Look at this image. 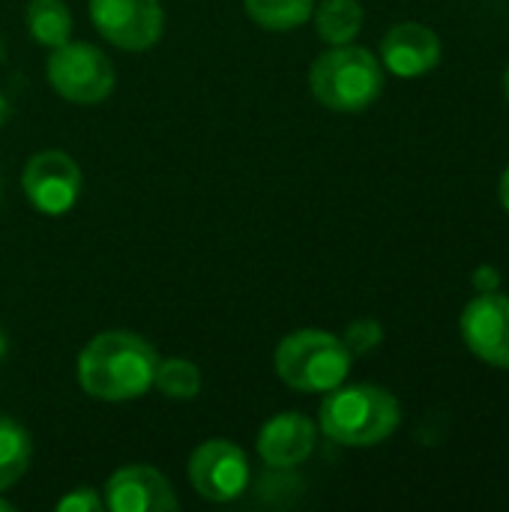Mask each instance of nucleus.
<instances>
[{"mask_svg":"<svg viewBox=\"0 0 509 512\" xmlns=\"http://www.w3.org/2000/svg\"><path fill=\"white\" fill-rule=\"evenodd\" d=\"M156 348L129 330H108L93 336L78 354V384L90 399L99 402H132L141 399L156 378Z\"/></svg>","mask_w":509,"mask_h":512,"instance_id":"nucleus-1","label":"nucleus"},{"mask_svg":"<svg viewBox=\"0 0 509 512\" xmlns=\"http://www.w3.org/2000/svg\"><path fill=\"white\" fill-rule=\"evenodd\" d=\"M399 420L396 396L372 384H339L318 411L321 432L342 447H375L399 429Z\"/></svg>","mask_w":509,"mask_h":512,"instance_id":"nucleus-2","label":"nucleus"},{"mask_svg":"<svg viewBox=\"0 0 509 512\" xmlns=\"http://www.w3.org/2000/svg\"><path fill=\"white\" fill-rule=\"evenodd\" d=\"M384 87V72L381 63L375 60L372 51L357 48V45H333L324 51L312 69H309V90L312 96L342 114L366 111Z\"/></svg>","mask_w":509,"mask_h":512,"instance_id":"nucleus-3","label":"nucleus"},{"mask_svg":"<svg viewBox=\"0 0 509 512\" xmlns=\"http://www.w3.org/2000/svg\"><path fill=\"white\" fill-rule=\"evenodd\" d=\"M351 351L324 330H297L276 345V375L297 393H330L351 372Z\"/></svg>","mask_w":509,"mask_h":512,"instance_id":"nucleus-4","label":"nucleus"},{"mask_svg":"<svg viewBox=\"0 0 509 512\" xmlns=\"http://www.w3.org/2000/svg\"><path fill=\"white\" fill-rule=\"evenodd\" d=\"M48 84L75 105H99L111 96L117 72L114 63L90 42H63L51 48L45 63Z\"/></svg>","mask_w":509,"mask_h":512,"instance_id":"nucleus-5","label":"nucleus"},{"mask_svg":"<svg viewBox=\"0 0 509 512\" xmlns=\"http://www.w3.org/2000/svg\"><path fill=\"white\" fill-rule=\"evenodd\" d=\"M186 474H189L192 489L204 501L231 504L249 486V459L237 444L225 438H213L195 447V453L189 456Z\"/></svg>","mask_w":509,"mask_h":512,"instance_id":"nucleus-6","label":"nucleus"},{"mask_svg":"<svg viewBox=\"0 0 509 512\" xmlns=\"http://www.w3.org/2000/svg\"><path fill=\"white\" fill-rule=\"evenodd\" d=\"M21 189L39 213L63 216L81 195V168L63 150H39L24 165Z\"/></svg>","mask_w":509,"mask_h":512,"instance_id":"nucleus-7","label":"nucleus"},{"mask_svg":"<svg viewBox=\"0 0 509 512\" xmlns=\"http://www.w3.org/2000/svg\"><path fill=\"white\" fill-rule=\"evenodd\" d=\"M93 27L123 51H147L159 42L165 12L159 0H90Z\"/></svg>","mask_w":509,"mask_h":512,"instance_id":"nucleus-8","label":"nucleus"},{"mask_svg":"<svg viewBox=\"0 0 509 512\" xmlns=\"http://www.w3.org/2000/svg\"><path fill=\"white\" fill-rule=\"evenodd\" d=\"M462 336L480 360L509 369V297L498 291L474 297L462 312Z\"/></svg>","mask_w":509,"mask_h":512,"instance_id":"nucleus-9","label":"nucleus"},{"mask_svg":"<svg viewBox=\"0 0 509 512\" xmlns=\"http://www.w3.org/2000/svg\"><path fill=\"white\" fill-rule=\"evenodd\" d=\"M105 507L111 512H171L180 501L171 483L150 465H126L105 483Z\"/></svg>","mask_w":509,"mask_h":512,"instance_id":"nucleus-10","label":"nucleus"},{"mask_svg":"<svg viewBox=\"0 0 509 512\" xmlns=\"http://www.w3.org/2000/svg\"><path fill=\"white\" fill-rule=\"evenodd\" d=\"M315 450V423L306 414L285 411L267 420L258 432V456L273 471L303 465Z\"/></svg>","mask_w":509,"mask_h":512,"instance_id":"nucleus-11","label":"nucleus"},{"mask_svg":"<svg viewBox=\"0 0 509 512\" xmlns=\"http://www.w3.org/2000/svg\"><path fill=\"white\" fill-rule=\"evenodd\" d=\"M381 60L399 78L426 75L441 60V39L435 30H429L423 24H414V21L396 24L381 39Z\"/></svg>","mask_w":509,"mask_h":512,"instance_id":"nucleus-12","label":"nucleus"},{"mask_svg":"<svg viewBox=\"0 0 509 512\" xmlns=\"http://www.w3.org/2000/svg\"><path fill=\"white\" fill-rule=\"evenodd\" d=\"M24 21H27L30 36L45 48H57L69 42L72 12L63 0H30L24 9Z\"/></svg>","mask_w":509,"mask_h":512,"instance_id":"nucleus-13","label":"nucleus"},{"mask_svg":"<svg viewBox=\"0 0 509 512\" xmlns=\"http://www.w3.org/2000/svg\"><path fill=\"white\" fill-rule=\"evenodd\" d=\"M30 435L27 429L12 420V417H0V492L12 489L30 468Z\"/></svg>","mask_w":509,"mask_h":512,"instance_id":"nucleus-14","label":"nucleus"},{"mask_svg":"<svg viewBox=\"0 0 509 512\" xmlns=\"http://www.w3.org/2000/svg\"><path fill=\"white\" fill-rule=\"evenodd\" d=\"M243 9L258 27L285 33L303 27L312 18L315 0H243Z\"/></svg>","mask_w":509,"mask_h":512,"instance_id":"nucleus-15","label":"nucleus"},{"mask_svg":"<svg viewBox=\"0 0 509 512\" xmlns=\"http://www.w3.org/2000/svg\"><path fill=\"white\" fill-rule=\"evenodd\" d=\"M312 15L327 45H348L363 27V6L357 0H324Z\"/></svg>","mask_w":509,"mask_h":512,"instance_id":"nucleus-16","label":"nucleus"},{"mask_svg":"<svg viewBox=\"0 0 509 512\" xmlns=\"http://www.w3.org/2000/svg\"><path fill=\"white\" fill-rule=\"evenodd\" d=\"M153 387H156L165 399L189 402V399H195V396L201 393V369H198L192 360H183V357L159 360Z\"/></svg>","mask_w":509,"mask_h":512,"instance_id":"nucleus-17","label":"nucleus"},{"mask_svg":"<svg viewBox=\"0 0 509 512\" xmlns=\"http://www.w3.org/2000/svg\"><path fill=\"white\" fill-rule=\"evenodd\" d=\"M342 342H345V348L351 351V357L372 354V351L384 342V327H381L375 318H357V321L348 324Z\"/></svg>","mask_w":509,"mask_h":512,"instance_id":"nucleus-18","label":"nucleus"},{"mask_svg":"<svg viewBox=\"0 0 509 512\" xmlns=\"http://www.w3.org/2000/svg\"><path fill=\"white\" fill-rule=\"evenodd\" d=\"M102 507H105V501L90 486H81V489H75V492H69V495H63L57 501V510L60 512H99Z\"/></svg>","mask_w":509,"mask_h":512,"instance_id":"nucleus-19","label":"nucleus"},{"mask_svg":"<svg viewBox=\"0 0 509 512\" xmlns=\"http://www.w3.org/2000/svg\"><path fill=\"white\" fill-rule=\"evenodd\" d=\"M474 288L480 291V294H489V291H498L501 288V273L495 270V267H489V264H483L477 273H474Z\"/></svg>","mask_w":509,"mask_h":512,"instance_id":"nucleus-20","label":"nucleus"},{"mask_svg":"<svg viewBox=\"0 0 509 512\" xmlns=\"http://www.w3.org/2000/svg\"><path fill=\"white\" fill-rule=\"evenodd\" d=\"M501 201H504V207L509 210V168L504 171V177H501Z\"/></svg>","mask_w":509,"mask_h":512,"instance_id":"nucleus-21","label":"nucleus"},{"mask_svg":"<svg viewBox=\"0 0 509 512\" xmlns=\"http://www.w3.org/2000/svg\"><path fill=\"white\" fill-rule=\"evenodd\" d=\"M15 510V504H12V501H6V498H3V492H0V512H12Z\"/></svg>","mask_w":509,"mask_h":512,"instance_id":"nucleus-22","label":"nucleus"},{"mask_svg":"<svg viewBox=\"0 0 509 512\" xmlns=\"http://www.w3.org/2000/svg\"><path fill=\"white\" fill-rule=\"evenodd\" d=\"M3 357H6V336H3V330H0V363H3Z\"/></svg>","mask_w":509,"mask_h":512,"instance_id":"nucleus-23","label":"nucleus"},{"mask_svg":"<svg viewBox=\"0 0 509 512\" xmlns=\"http://www.w3.org/2000/svg\"><path fill=\"white\" fill-rule=\"evenodd\" d=\"M504 87H507V99H509V69H507V75H504Z\"/></svg>","mask_w":509,"mask_h":512,"instance_id":"nucleus-24","label":"nucleus"}]
</instances>
